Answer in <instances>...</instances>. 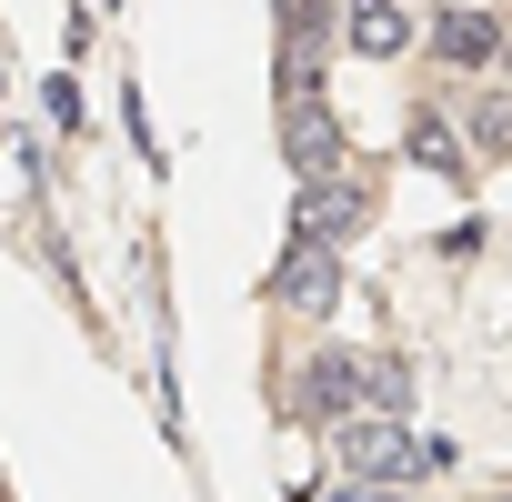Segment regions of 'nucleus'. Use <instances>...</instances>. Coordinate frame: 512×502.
Here are the masks:
<instances>
[{
  "instance_id": "nucleus-1",
  "label": "nucleus",
  "mask_w": 512,
  "mask_h": 502,
  "mask_svg": "<svg viewBox=\"0 0 512 502\" xmlns=\"http://www.w3.org/2000/svg\"><path fill=\"white\" fill-rule=\"evenodd\" d=\"M322 442H332L342 482H432V472H452V442L412 432L402 412H342V422H322Z\"/></svg>"
},
{
  "instance_id": "nucleus-2",
  "label": "nucleus",
  "mask_w": 512,
  "mask_h": 502,
  "mask_svg": "<svg viewBox=\"0 0 512 502\" xmlns=\"http://www.w3.org/2000/svg\"><path fill=\"white\" fill-rule=\"evenodd\" d=\"M412 402V372L392 352H312L302 362V412L312 422H342V412H402Z\"/></svg>"
},
{
  "instance_id": "nucleus-3",
  "label": "nucleus",
  "mask_w": 512,
  "mask_h": 502,
  "mask_svg": "<svg viewBox=\"0 0 512 502\" xmlns=\"http://www.w3.org/2000/svg\"><path fill=\"white\" fill-rule=\"evenodd\" d=\"M372 211H382L372 171H352V161H342V171H312V181L292 191V241H332V251H342V241L372 231Z\"/></svg>"
},
{
  "instance_id": "nucleus-4",
  "label": "nucleus",
  "mask_w": 512,
  "mask_h": 502,
  "mask_svg": "<svg viewBox=\"0 0 512 502\" xmlns=\"http://www.w3.org/2000/svg\"><path fill=\"white\" fill-rule=\"evenodd\" d=\"M432 71H452V81H492L502 71L492 0H442V11H432Z\"/></svg>"
},
{
  "instance_id": "nucleus-5",
  "label": "nucleus",
  "mask_w": 512,
  "mask_h": 502,
  "mask_svg": "<svg viewBox=\"0 0 512 502\" xmlns=\"http://www.w3.org/2000/svg\"><path fill=\"white\" fill-rule=\"evenodd\" d=\"M332 31H342L352 61H412V51H422L412 0H332Z\"/></svg>"
},
{
  "instance_id": "nucleus-6",
  "label": "nucleus",
  "mask_w": 512,
  "mask_h": 502,
  "mask_svg": "<svg viewBox=\"0 0 512 502\" xmlns=\"http://www.w3.org/2000/svg\"><path fill=\"white\" fill-rule=\"evenodd\" d=\"M272 302L302 312V322H322V312L342 302V251H332V241H292L282 262H272Z\"/></svg>"
},
{
  "instance_id": "nucleus-7",
  "label": "nucleus",
  "mask_w": 512,
  "mask_h": 502,
  "mask_svg": "<svg viewBox=\"0 0 512 502\" xmlns=\"http://www.w3.org/2000/svg\"><path fill=\"white\" fill-rule=\"evenodd\" d=\"M282 161H292V181H312V171H342V161H352V131H342V111H332V101H292V111H282Z\"/></svg>"
},
{
  "instance_id": "nucleus-8",
  "label": "nucleus",
  "mask_w": 512,
  "mask_h": 502,
  "mask_svg": "<svg viewBox=\"0 0 512 502\" xmlns=\"http://www.w3.org/2000/svg\"><path fill=\"white\" fill-rule=\"evenodd\" d=\"M452 131H462V161H472V171L512 161V91H502V71H492V81L472 91V111H462Z\"/></svg>"
},
{
  "instance_id": "nucleus-9",
  "label": "nucleus",
  "mask_w": 512,
  "mask_h": 502,
  "mask_svg": "<svg viewBox=\"0 0 512 502\" xmlns=\"http://www.w3.org/2000/svg\"><path fill=\"white\" fill-rule=\"evenodd\" d=\"M412 161H422V171H442V181H472V161H462V141H452V121H442L432 101L412 111Z\"/></svg>"
},
{
  "instance_id": "nucleus-10",
  "label": "nucleus",
  "mask_w": 512,
  "mask_h": 502,
  "mask_svg": "<svg viewBox=\"0 0 512 502\" xmlns=\"http://www.w3.org/2000/svg\"><path fill=\"white\" fill-rule=\"evenodd\" d=\"M322 81H332V41H302L292 31V51H282V111L292 101H322Z\"/></svg>"
},
{
  "instance_id": "nucleus-11",
  "label": "nucleus",
  "mask_w": 512,
  "mask_h": 502,
  "mask_svg": "<svg viewBox=\"0 0 512 502\" xmlns=\"http://www.w3.org/2000/svg\"><path fill=\"white\" fill-rule=\"evenodd\" d=\"M322 502H402V482H332Z\"/></svg>"
}]
</instances>
